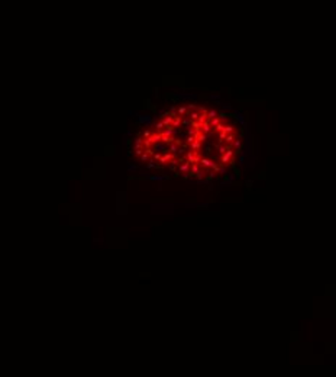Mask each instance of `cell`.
Returning a JSON list of instances; mask_svg holds the SVG:
<instances>
[{"label": "cell", "instance_id": "obj_1", "mask_svg": "<svg viewBox=\"0 0 336 377\" xmlns=\"http://www.w3.org/2000/svg\"><path fill=\"white\" fill-rule=\"evenodd\" d=\"M242 145L243 132L232 115L198 103H180L138 134L133 155L148 168L209 181L235 167Z\"/></svg>", "mask_w": 336, "mask_h": 377}]
</instances>
